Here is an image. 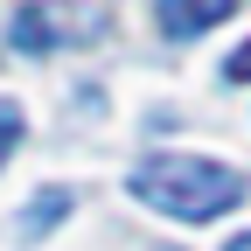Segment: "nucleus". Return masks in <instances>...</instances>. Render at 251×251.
<instances>
[{
  "instance_id": "nucleus-7",
  "label": "nucleus",
  "mask_w": 251,
  "mask_h": 251,
  "mask_svg": "<svg viewBox=\"0 0 251 251\" xmlns=\"http://www.w3.org/2000/svg\"><path fill=\"white\" fill-rule=\"evenodd\" d=\"M224 251H251V230H244V237H230V244H224Z\"/></svg>"
},
{
  "instance_id": "nucleus-6",
  "label": "nucleus",
  "mask_w": 251,
  "mask_h": 251,
  "mask_svg": "<svg viewBox=\"0 0 251 251\" xmlns=\"http://www.w3.org/2000/svg\"><path fill=\"white\" fill-rule=\"evenodd\" d=\"M224 77H230V84H251V42H244V49H230V63H224Z\"/></svg>"
},
{
  "instance_id": "nucleus-1",
  "label": "nucleus",
  "mask_w": 251,
  "mask_h": 251,
  "mask_svg": "<svg viewBox=\"0 0 251 251\" xmlns=\"http://www.w3.org/2000/svg\"><path fill=\"white\" fill-rule=\"evenodd\" d=\"M126 188L147 209L175 216V224H209L230 202H244V175L224 161H202V153H153V161H140L126 175Z\"/></svg>"
},
{
  "instance_id": "nucleus-3",
  "label": "nucleus",
  "mask_w": 251,
  "mask_h": 251,
  "mask_svg": "<svg viewBox=\"0 0 251 251\" xmlns=\"http://www.w3.org/2000/svg\"><path fill=\"white\" fill-rule=\"evenodd\" d=\"M230 7H237V0H161V7H153V21H161V35L188 42V35H202V28H216Z\"/></svg>"
},
{
  "instance_id": "nucleus-4",
  "label": "nucleus",
  "mask_w": 251,
  "mask_h": 251,
  "mask_svg": "<svg viewBox=\"0 0 251 251\" xmlns=\"http://www.w3.org/2000/svg\"><path fill=\"white\" fill-rule=\"evenodd\" d=\"M63 216H70V188H35L21 209V237H49Z\"/></svg>"
},
{
  "instance_id": "nucleus-2",
  "label": "nucleus",
  "mask_w": 251,
  "mask_h": 251,
  "mask_svg": "<svg viewBox=\"0 0 251 251\" xmlns=\"http://www.w3.org/2000/svg\"><path fill=\"white\" fill-rule=\"evenodd\" d=\"M63 35H70V21H63L56 7H42V0H28V7H14V21H7V42L21 49V56H49Z\"/></svg>"
},
{
  "instance_id": "nucleus-5",
  "label": "nucleus",
  "mask_w": 251,
  "mask_h": 251,
  "mask_svg": "<svg viewBox=\"0 0 251 251\" xmlns=\"http://www.w3.org/2000/svg\"><path fill=\"white\" fill-rule=\"evenodd\" d=\"M14 140H21V105H14V98H0V161L14 153Z\"/></svg>"
}]
</instances>
